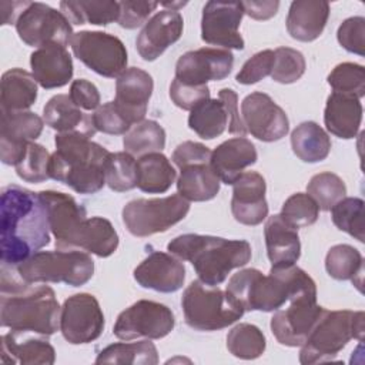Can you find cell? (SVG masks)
I'll return each mask as SVG.
<instances>
[{
  "instance_id": "6da1fadb",
  "label": "cell",
  "mask_w": 365,
  "mask_h": 365,
  "mask_svg": "<svg viewBox=\"0 0 365 365\" xmlns=\"http://www.w3.org/2000/svg\"><path fill=\"white\" fill-rule=\"evenodd\" d=\"M0 258L3 265L17 267L50 242L47 210L38 192L19 185L1 190Z\"/></svg>"
},
{
  "instance_id": "7a4b0ae2",
  "label": "cell",
  "mask_w": 365,
  "mask_h": 365,
  "mask_svg": "<svg viewBox=\"0 0 365 365\" xmlns=\"http://www.w3.org/2000/svg\"><path fill=\"white\" fill-rule=\"evenodd\" d=\"M0 324L11 331L53 335L60 327L61 308L53 288L23 281L14 267L1 264Z\"/></svg>"
},
{
  "instance_id": "3957f363",
  "label": "cell",
  "mask_w": 365,
  "mask_h": 365,
  "mask_svg": "<svg viewBox=\"0 0 365 365\" xmlns=\"http://www.w3.org/2000/svg\"><path fill=\"white\" fill-rule=\"evenodd\" d=\"M227 291L242 305L245 311L271 312L282 308L291 298L317 292L315 281L299 267H271L264 275L257 268H245L234 274Z\"/></svg>"
},
{
  "instance_id": "277c9868",
  "label": "cell",
  "mask_w": 365,
  "mask_h": 365,
  "mask_svg": "<svg viewBox=\"0 0 365 365\" xmlns=\"http://www.w3.org/2000/svg\"><path fill=\"white\" fill-rule=\"evenodd\" d=\"M56 151L50 157V178L78 194H94L106 184L110 151L81 133H57Z\"/></svg>"
},
{
  "instance_id": "5b68a950",
  "label": "cell",
  "mask_w": 365,
  "mask_h": 365,
  "mask_svg": "<svg viewBox=\"0 0 365 365\" xmlns=\"http://www.w3.org/2000/svg\"><path fill=\"white\" fill-rule=\"evenodd\" d=\"M167 251L180 259L190 261L201 282L217 287L234 268L251 259V245L245 240H227L214 235L182 234L171 240Z\"/></svg>"
},
{
  "instance_id": "8992f818",
  "label": "cell",
  "mask_w": 365,
  "mask_h": 365,
  "mask_svg": "<svg viewBox=\"0 0 365 365\" xmlns=\"http://www.w3.org/2000/svg\"><path fill=\"white\" fill-rule=\"evenodd\" d=\"M364 322V311L325 309L301 345L299 362L309 365L334 359L352 338L362 341Z\"/></svg>"
},
{
  "instance_id": "52a82bcc",
  "label": "cell",
  "mask_w": 365,
  "mask_h": 365,
  "mask_svg": "<svg viewBox=\"0 0 365 365\" xmlns=\"http://www.w3.org/2000/svg\"><path fill=\"white\" fill-rule=\"evenodd\" d=\"M184 319L197 331H218L237 322L245 312L242 305L225 289L192 281L181 298Z\"/></svg>"
},
{
  "instance_id": "ba28073f",
  "label": "cell",
  "mask_w": 365,
  "mask_h": 365,
  "mask_svg": "<svg viewBox=\"0 0 365 365\" xmlns=\"http://www.w3.org/2000/svg\"><path fill=\"white\" fill-rule=\"evenodd\" d=\"M19 277L29 282H63L80 287L94 274V261L83 250L37 251L14 267Z\"/></svg>"
},
{
  "instance_id": "9c48e42d",
  "label": "cell",
  "mask_w": 365,
  "mask_h": 365,
  "mask_svg": "<svg viewBox=\"0 0 365 365\" xmlns=\"http://www.w3.org/2000/svg\"><path fill=\"white\" fill-rule=\"evenodd\" d=\"M190 202L180 194L164 198H137L128 201L123 211V222L134 237H150L165 232L168 228L185 218Z\"/></svg>"
},
{
  "instance_id": "30bf717a",
  "label": "cell",
  "mask_w": 365,
  "mask_h": 365,
  "mask_svg": "<svg viewBox=\"0 0 365 365\" xmlns=\"http://www.w3.org/2000/svg\"><path fill=\"white\" fill-rule=\"evenodd\" d=\"M70 44L74 56L103 77H118L127 68L125 46L113 34L83 30L74 33Z\"/></svg>"
},
{
  "instance_id": "8fae6325",
  "label": "cell",
  "mask_w": 365,
  "mask_h": 365,
  "mask_svg": "<svg viewBox=\"0 0 365 365\" xmlns=\"http://www.w3.org/2000/svg\"><path fill=\"white\" fill-rule=\"evenodd\" d=\"M16 30L23 43L38 48L47 44L67 47L74 36L66 16L40 1H30L16 21Z\"/></svg>"
},
{
  "instance_id": "7c38bea8",
  "label": "cell",
  "mask_w": 365,
  "mask_h": 365,
  "mask_svg": "<svg viewBox=\"0 0 365 365\" xmlns=\"http://www.w3.org/2000/svg\"><path fill=\"white\" fill-rule=\"evenodd\" d=\"M175 325L173 311L160 302L140 299L118 314L113 332L118 339H160Z\"/></svg>"
},
{
  "instance_id": "4fadbf2b",
  "label": "cell",
  "mask_w": 365,
  "mask_h": 365,
  "mask_svg": "<svg viewBox=\"0 0 365 365\" xmlns=\"http://www.w3.org/2000/svg\"><path fill=\"white\" fill-rule=\"evenodd\" d=\"M325 308L317 304V292L301 294L289 299V305L277 309L271 318L275 339L285 346H301Z\"/></svg>"
},
{
  "instance_id": "5bb4252c",
  "label": "cell",
  "mask_w": 365,
  "mask_h": 365,
  "mask_svg": "<svg viewBox=\"0 0 365 365\" xmlns=\"http://www.w3.org/2000/svg\"><path fill=\"white\" fill-rule=\"evenodd\" d=\"M104 314L97 298L87 292L68 297L60 315V331L73 345L96 341L104 331Z\"/></svg>"
},
{
  "instance_id": "9a60e30c",
  "label": "cell",
  "mask_w": 365,
  "mask_h": 365,
  "mask_svg": "<svg viewBox=\"0 0 365 365\" xmlns=\"http://www.w3.org/2000/svg\"><path fill=\"white\" fill-rule=\"evenodd\" d=\"M47 210L50 231L56 238L57 250H77V241L87 220L86 208L74 197L44 190L38 192Z\"/></svg>"
},
{
  "instance_id": "2e32d148",
  "label": "cell",
  "mask_w": 365,
  "mask_h": 365,
  "mask_svg": "<svg viewBox=\"0 0 365 365\" xmlns=\"http://www.w3.org/2000/svg\"><path fill=\"white\" fill-rule=\"evenodd\" d=\"M244 16L241 1H207L201 17V38L225 50L244 48L240 26Z\"/></svg>"
},
{
  "instance_id": "e0dca14e",
  "label": "cell",
  "mask_w": 365,
  "mask_h": 365,
  "mask_svg": "<svg viewBox=\"0 0 365 365\" xmlns=\"http://www.w3.org/2000/svg\"><path fill=\"white\" fill-rule=\"evenodd\" d=\"M241 118L255 138L272 143L287 135L289 121L285 111L265 93L254 91L241 103Z\"/></svg>"
},
{
  "instance_id": "ac0fdd59",
  "label": "cell",
  "mask_w": 365,
  "mask_h": 365,
  "mask_svg": "<svg viewBox=\"0 0 365 365\" xmlns=\"http://www.w3.org/2000/svg\"><path fill=\"white\" fill-rule=\"evenodd\" d=\"M234 66L230 50L202 47L184 53L175 64V78L190 86H207L228 77Z\"/></svg>"
},
{
  "instance_id": "d6986e66",
  "label": "cell",
  "mask_w": 365,
  "mask_h": 365,
  "mask_svg": "<svg viewBox=\"0 0 365 365\" xmlns=\"http://www.w3.org/2000/svg\"><path fill=\"white\" fill-rule=\"evenodd\" d=\"M44 120L31 111H1L0 158L7 165H16L30 141L40 137Z\"/></svg>"
},
{
  "instance_id": "ffe728a7",
  "label": "cell",
  "mask_w": 365,
  "mask_h": 365,
  "mask_svg": "<svg viewBox=\"0 0 365 365\" xmlns=\"http://www.w3.org/2000/svg\"><path fill=\"white\" fill-rule=\"evenodd\" d=\"M153 90V77L143 68L128 67L117 77L114 104L131 125L144 120Z\"/></svg>"
},
{
  "instance_id": "44dd1931",
  "label": "cell",
  "mask_w": 365,
  "mask_h": 365,
  "mask_svg": "<svg viewBox=\"0 0 365 365\" xmlns=\"http://www.w3.org/2000/svg\"><path fill=\"white\" fill-rule=\"evenodd\" d=\"M267 184L257 171H244L232 184L231 212L240 224L258 225L268 217Z\"/></svg>"
},
{
  "instance_id": "7402d4cb",
  "label": "cell",
  "mask_w": 365,
  "mask_h": 365,
  "mask_svg": "<svg viewBox=\"0 0 365 365\" xmlns=\"http://www.w3.org/2000/svg\"><path fill=\"white\" fill-rule=\"evenodd\" d=\"M182 29L184 20L178 11L164 9L155 13L137 36L135 47L140 57L145 61H154L180 40Z\"/></svg>"
},
{
  "instance_id": "603a6c76",
  "label": "cell",
  "mask_w": 365,
  "mask_h": 365,
  "mask_svg": "<svg viewBox=\"0 0 365 365\" xmlns=\"http://www.w3.org/2000/svg\"><path fill=\"white\" fill-rule=\"evenodd\" d=\"M137 284L157 292H175L185 281L184 264L173 254L153 251L133 272Z\"/></svg>"
},
{
  "instance_id": "cb8c5ba5",
  "label": "cell",
  "mask_w": 365,
  "mask_h": 365,
  "mask_svg": "<svg viewBox=\"0 0 365 365\" xmlns=\"http://www.w3.org/2000/svg\"><path fill=\"white\" fill-rule=\"evenodd\" d=\"M31 74L46 90L66 86L73 77V60L66 47L47 44L30 56Z\"/></svg>"
},
{
  "instance_id": "d4e9b609",
  "label": "cell",
  "mask_w": 365,
  "mask_h": 365,
  "mask_svg": "<svg viewBox=\"0 0 365 365\" xmlns=\"http://www.w3.org/2000/svg\"><path fill=\"white\" fill-rule=\"evenodd\" d=\"M33 332L10 331L1 336V362L24 365H51L56 361L53 345L43 335L31 336Z\"/></svg>"
},
{
  "instance_id": "484cf974",
  "label": "cell",
  "mask_w": 365,
  "mask_h": 365,
  "mask_svg": "<svg viewBox=\"0 0 365 365\" xmlns=\"http://www.w3.org/2000/svg\"><path fill=\"white\" fill-rule=\"evenodd\" d=\"M257 158L255 145L245 137H235L215 147L210 164L220 181L232 185L245 168L257 163Z\"/></svg>"
},
{
  "instance_id": "4316f807",
  "label": "cell",
  "mask_w": 365,
  "mask_h": 365,
  "mask_svg": "<svg viewBox=\"0 0 365 365\" xmlns=\"http://www.w3.org/2000/svg\"><path fill=\"white\" fill-rule=\"evenodd\" d=\"M329 17V3L324 0H295L287 16V30L298 41L318 38Z\"/></svg>"
},
{
  "instance_id": "83f0119b",
  "label": "cell",
  "mask_w": 365,
  "mask_h": 365,
  "mask_svg": "<svg viewBox=\"0 0 365 365\" xmlns=\"http://www.w3.org/2000/svg\"><path fill=\"white\" fill-rule=\"evenodd\" d=\"M267 255L272 267L294 265L301 255L298 230L288 224L281 214L269 217L264 227Z\"/></svg>"
},
{
  "instance_id": "f1b7e54d",
  "label": "cell",
  "mask_w": 365,
  "mask_h": 365,
  "mask_svg": "<svg viewBox=\"0 0 365 365\" xmlns=\"http://www.w3.org/2000/svg\"><path fill=\"white\" fill-rule=\"evenodd\" d=\"M43 120L57 133H81L90 138L97 133L93 114L78 108L68 94L53 96L43 108Z\"/></svg>"
},
{
  "instance_id": "f546056e",
  "label": "cell",
  "mask_w": 365,
  "mask_h": 365,
  "mask_svg": "<svg viewBox=\"0 0 365 365\" xmlns=\"http://www.w3.org/2000/svg\"><path fill=\"white\" fill-rule=\"evenodd\" d=\"M362 121V106L359 98L331 93L324 110V123L327 130L338 138L349 140L356 137Z\"/></svg>"
},
{
  "instance_id": "4dcf8cb0",
  "label": "cell",
  "mask_w": 365,
  "mask_h": 365,
  "mask_svg": "<svg viewBox=\"0 0 365 365\" xmlns=\"http://www.w3.org/2000/svg\"><path fill=\"white\" fill-rule=\"evenodd\" d=\"M37 100V81L23 68L7 70L1 76L0 104L1 111H27Z\"/></svg>"
},
{
  "instance_id": "1f68e13d",
  "label": "cell",
  "mask_w": 365,
  "mask_h": 365,
  "mask_svg": "<svg viewBox=\"0 0 365 365\" xmlns=\"http://www.w3.org/2000/svg\"><path fill=\"white\" fill-rule=\"evenodd\" d=\"M177 180L178 194L188 202L212 200L220 191V178L210 163H194L180 168Z\"/></svg>"
},
{
  "instance_id": "d6a6232c",
  "label": "cell",
  "mask_w": 365,
  "mask_h": 365,
  "mask_svg": "<svg viewBox=\"0 0 365 365\" xmlns=\"http://www.w3.org/2000/svg\"><path fill=\"white\" fill-rule=\"evenodd\" d=\"M177 173L161 153H150L137 160V187L143 192L163 194L174 184Z\"/></svg>"
},
{
  "instance_id": "836d02e7",
  "label": "cell",
  "mask_w": 365,
  "mask_h": 365,
  "mask_svg": "<svg viewBox=\"0 0 365 365\" xmlns=\"http://www.w3.org/2000/svg\"><path fill=\"white\" fill-rule=\"evenodd\" d=\"M294 154L304 163H319L331 151V138L315 121H304L291 133Z\"/></svg>"
},
{
  "instance_id": "e575fe53",
  "label": "cell",
  "mask_w": 365,
  "mask_h": 365,
  "mask_svg": "<svg viewBox=\"0 0 365 365\" xmlns=\"http://www.w3.org/2000/svg\"><path fill=\"white\" fill-rule=\"evenodd\" d=\"M60 11L71 24H96L107 26L118 20L120 4L118 1L101 0V1H87V0H66L60 1Z\"/></svg>"
},
{
  "instance_id": "d590c367",
  "label": "cell",
  "mask_w": 365,
  "mask_h": 365,
  "mask_svg": "<svg viewBox=\"0 0 365 365\" xmlns=\"http://www.w3.org/2000/svg\"><path fill=\"white\" fill-rule=\"evenodd\" d=\"M118 248V234L113 224L103 217H90L84 221L77 241V250L107 258Z\"/></svg>"
},
{
  "instance_id": "8d00e7d4",
  "label": "cell",
  "mask_w": 365,
  "mask_h": 365,
  "mask_svg": "<svg viewBox=\"0 0 365 365\" xmlns=\"http://www.w3.org/2000/svg\"><path fill=\"white\" fill-rule=\"evenodd\" d=\"M227 125L228 114L220 98H208L200 103L188 115V127L204 140L220 137L225 131Z\"/></svg>"
},
{
  "instance_id": "74e56055",
  "label": "cell",
  "mask_w": 365,
  "mask_h": 365,
  "mask_svg": "<svg viewBox=\"0 0 365 365\" xmlns=\"http://www.w3.org/2000/svg\"><path fill=\"white\" fill-rule=\"evenodd\" d=\"M96 364H131V365H155L158 352L155 345L148 341L117 342L106 346L96 358Z\"/></svg>"
},
{
  "instance_id": "f35d334b",
  "label": "cell",
  "mask_w": 365,
  "mask_h": 365,
  "mask_svg": "<svg viewBox=\"0 0 365 365\" xmlns=\"http://www.w3.org/2000/svg\"><path fill=\"white\" fill-rule=\"evenodd\" d=\"M123 145L133 157L160 153L165 147V131L157 121L143 120L124 134Z\"/></svg>"
},
{
  "instance_id": "ab89813d",
  "label": "cell",
  "mask_w": 365,
  "mask_h": 365,
  "mask_svg": "<svg viewBox=\"0 0 365 365\" xmlns=\"http://www.w3.org/2000/svg\"><path fill=\"white\" fill-rule=\"evenodd\" d=\"M325 269L334 279L346 281L351 279L356 284V278L362 282L364 261L361 252L348 244H338L328 250L325 257Z\"/></svg>"
},
{
  "instance_id": "60d3db41",
  "label": "cell",
  "mask_w": 365,
  "mask_h": 365,
  "mask_svg": "<svg viewBox=\"0 0 365 365\" xmlns=\"http://www.w3.org/2000/svg\"><path fill=\"white\" fill-rule=\"evenodd\" d=\"M267 341L262 331L252 324H238L227 335L230 354L240 359H255L265 351Z\"/></svg>"
},
{
  "instance_id": "b9f144b4",
  "label": "cell",
  "mask_w": 365,
  "mask_h": 365,
  "mask_svg": "<svg viewBox=\"0 0 365 365\" xmlns=\"http://www.w3.org/2000/svg\"><path fill=\"white\" fill-rule=\"evenodd\" d=\"M364 200L358 197H344L331 208V217L335 227L359 242L364 237Z\"/></svg>"
},
{
  "instance_id": "7bdbcfd3",
  "label": "cell",
  "mask_w": 365,
  "mask_h": 365,
  "mask_svg": "<svg viewBox=\"0 0 365 365\" xmlns=\"http://www.w3.org/2000/svg\"><path fill=\"white\" fill-rule=\"evenodd\" d=\"M106 184L117 192L137 187V161L125 151L110 153L106 163Z\"/></svg>"
},
{
  "instance_id": "ee69618b",
  "label": "cell",
  "mask_w": 365,
  "mask_h": 365,
  "mask_svg": "<svg viewBox=\"0 0 365 365\" xmlns=\"http://www.w3.org/2000/svg\"><path fill=\"white\" fill-rule=\"evenodd\" d=\"M307 194L314 198L319 210L329 211L339 200L346 195V187L341 177L325 171L315 174L309 180L307 185Z\"/></svg>"
},
{
  "instance_id": "f6af8a7d",
  "label": "cell",
  "mask_w": 365,
  "mask_h": 365,
  "mask_svg": "<svg viewBox=\"0 0 365 365\" xmlns=\"http://www.w3.org/2000/svg\"><path fill=\"white\" fill-rule=\"evenodd\" d=\"M50 154L47 148L41 144L30 141L26 147V151L20 161L14 165L17 175L33 184L43 182L50 178L48 167H50Z\"/></svg>"
},
{
  "instance_id": "bcb514c9",
  "label": "cell",
  "mask_w": 365,
  "mask_h": 365,
  "mask_svg": "<svg viewBox=\"0 0 365 365\" xmlns=\"http://www.w3.org/2000/svg\"><path fill=\"white\" fill-rule=\"evenodd\" d=\"M334 93L362 98L365 94V70L356 63H341L327 77Z\"/></svg>"
},
{
  "instance_id": "7dc6e473",
  "label": "cell",
  "mask_w": 365,
  "mask_h": 365,
  "mask_svg": "<svg viewBox=\"0 0 365 365\" xmlns=\"http://www.w3.org/2000/svg\"><path fill=\"white\" fill-rule=\"evenodd\" d=\"M305 73V58L301 51L291 47H278L274 51L271 78L281 84L298 81Z\"/></svg>"
},
{
  "instance_id": "c3c4849f",
  "label": "cell",
  "mask_w": 365,
  "mask_h": 365,
  "mask_svg": "<svg viewBox=\"0 0 365 365\" xmlns=\"http://www.w3.org/2000/svg\"><path fill=\"white\" fill-rule=\"evenodd\" d=\"M318 204L304 192H295L288 197L281 208V217L297 230L312 225L318 220Z\"/></svg>"
},
{
  "instance_id": "681fc988",
  "label": "cell",
  "mask_w": 365,
  "mask_h": 365,
  "mask_svg": "<svg viewBox=\"0 0 365 365\" xmlns=\"http://www.w3.org/2000/svg\"><path fill=\"white\" fill-rule=\"evenodd\" d=\"M93 123L97 131L113 135L125 134L131 127V124L121 114L114 101H108L100 106L93 114Z\"/></svg>"
},
{
  "instance_id": "f907efd6",
  "label": "cell",
  "mask_w": 365,
  "mask_h": 365,
  "mask_svg": "<svg viewBox=\"0 0 365 365\" xmlns=\"http://www.w3.org/2000/svg\"><path fill=\"white\" fill-rule=\"evenodd\" d=\"M339 44L349 53L365 54V19L361 16L349 17L341 23L336 31Z\"/></svg>"
},
{
  "instance_id": "816d5d0a",
  "label": "cell",
  "mask_w": 365,
  "mask_h": 365,
  "mask_svg": "<svg viewBox=\"0 0 365 365\" xmlns=\"http://www.w3.org/2000/svg\"><path fill=\"white\" fill-rule=\"evenodd\" d=\"M272 66H274V51L272 50L258 51L244 63V66L235 76V80L240 84H245V86L255 84L271 74Z\"/></svg>"
},
{
  "instance_id": "f5cc1de1",
  "label": "cell",
  "mask_w": 365,
  "mask_h": 365,
  "mask_svg": "<svg viewBox=\"0 0 365 365\" xmlns=\"http://www.w3.org/2000/svg\"><path fill=\"white\" fill-rule=\"evenodd\" d=\"M120 16L118 24L123 29H137L141 24L147 23L148 16L157 9V1H144V0H124L118 1Z\"/></svg>"
},
{
  "instance_id": "db71d44e",
  "label": "cell",
  "mask_w": 365,
  "mask_h": 365,
  "mask_svg": "<svg viewBox=\"0 0 365 365\" xmlns=\"http://www.w3.org/2000/svg\"><path fill=\"white\" fill-rule=\"evenodd\" d=\"M170 98L177 107L191 111L195 106L210 98V88L208 86L184 84L174 78L170 86Z\"/></svg>"
},
{
  "instance_id": "11a10c76",
  "label": "cell",
  "mask_w": 365,
  "mask_h": 365,
  "mask_svg": "<svg viewBox=\"0 0 365 365\" xmlns=\"http://www.w3.org/2000/svg\"><path fill=\"white\" fill-rule=\"evenodd\" d=\"M211 153L212 151L201 143L184 141L175 147L171 160L178 168H181L194 163H210Z\"/></svg>"
},
{
  "instance_id": "9f6ffc18",
  "label": "cell",
  "mask_w": 365,
  "mask_h": 365,
  "mask_svg": "<svg viewBox=\"0 0 365 365\" xmlns=\"http://www.w3.org/2000/svg\"><path fill=\"white\" fill-rule=\"evenodd\" d=\"M68 96L71 101L83 111H91L100 107V93L97 87L86 78L74 80L70 86Z\"/></svg>"
},
{
  "instance_id": "6f0895ef",
  "label": "cell",
  "mask_w": 365,
  "mask_h": 365,
  "mask_svg": "<svg viewBox=\"0 0 365 365\" xmlns=\"http://www.w3.org/2000/svg\"><path fill=\"white\" fill-rule=\"evenodd\" d=\"M218 98L224 103L227 114H228V133L238 134L244 137L247 134V128L238 111V96L231 88H222L218 93Z\"/></svg>"
},
{
  "instance_id": "680465c9",
  "label": "cell",
  "mask_w": 365,
  "mask_h": 365,
  "mask_svg": "<svg viewBox=\"0 0 365 365\" xmlns=\"http://www.w3.org/2000/svg\"><path fill=\"white\" fill-rule=\"evenodd\" d=\"M244 14L254 20H268L274 17L279 9V1H241Z\"/></svg>"
},
{
  "instance_id": "91938a15",
  "label": "cell",
  "mask_w": 365,
  "mask_h": 365,
  "mask_svg": "<svg viewBox=\"0 0 365 365\" xmlns=\"http://www.w3.org/2000/svg\"><path fill=\"white\" fill-rule=\"evenodd\" d=\"M30 4V1H1V24H16L19 16Z\"/></svg>"
}]
</instances>
